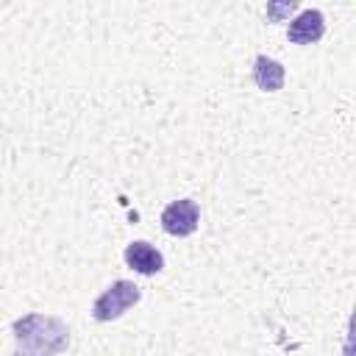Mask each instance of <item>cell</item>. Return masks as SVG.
Here are the masks:
<instances>
[{
  "label": "cell",
  "mask_w": 356,
  "mask_h": 356,
  "mask_svg": "<svg viewBox=\"0 0 356 356\" xmlns=\"http://www.w3.org/2000/svg\"><path fill=\"white\" fill-rule=\"evenodd\" d=\"M14 356H56L70 342V328L50 314H25L14 320Z\"/></svg>",
  "instance_id": "1"
},
{
  "label": "cell",
  "mask_w": 356,
  "mask_h": 356,
  "mask_svg": "<svg viewBox=\"0 0 356 356\" xmlns=\"http://www.w3.org/2000/svg\"><path fill=\"white\" fill-rule=\"evenodd\" d=\"M323 33H325V17H323L317 8L300 11V14L289 22V28H286L289 42H295V44H312V42H317Z\"/></svg>",
  "instance_id": "4"
},
{
  "label": "cell",
  "mask_w": 356,
  "mask_h": 356,
  "mask_svg": "<svg viewBox=\"0 0 356 356\" xmlns=\"http://www.w3.org/2000/svg\"><path fill=\"white\" fill-rule=\"evenodd\" d=\"M139 298H142L139 286H136L134 281L120 278V281H114L103 295H97V300L92 303V317H95L97 323L117 320V317H122L131 306H136Z\"/></svg>",
  "instance_id": "2"
},
{
  "label": "cell",
  "mask_w": 356,
  "mask_h": 356,
  "mask_svg": "<svg viewBox=\"0 0 356 356\" xmlns=\"http://www.w3.org/2000/svg\"><path fill=\"white\" fill-rule=\"evenodd\" d=\"M284 67L275 61V58H267V56H259L256 64H253V81L259 89L264 92H278L284 86Z\"/></svg>",
  "instance_id": "6"
},
{
  "label": "cell",
  "mask_w": 356,
  "mask_h": 356,
  "mask_svg": "<svg viewBox=\"0 0 356 356\" xmlns=\"http://www.w3.org/2000/svg\"><path fill=\"white\" fill-rule=\"evenodd\" d=\"M125 264L142 275H156L164 267V256L150 242H131L125 248Z\"/></svg>",
  "instance_id": "5"
},
{
  "label": "cell",
  "mask_w": 356,
  "mask_h": 356,
  "mask_svg": "<svg viewBox=\"0 0 356 356\" xmlns=\"http://www.w3.org/2000/svg\"><path fill=\"white\" fill-rule=\"evenodd\" d=\"M197 222H200V211H197V203L189 200V197L172 200L161 211V228L170 236H189V234H195Z\"/></svg>",
  "instance_id": "3"
}]
</instances>
